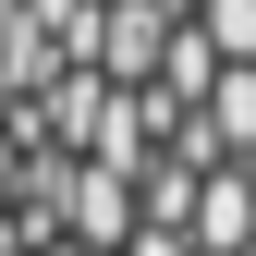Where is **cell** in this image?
I'll return each mask as SVG.
<instances>
[{
    "instance_id": "obj_1",
    "label": "cell",
    "mask_w": 256,
    "mask_h": 256,
    "mask_svg": "<svg viewBox=\"0 0 256 256\" xmlns=\"http://www.w3.org/2000/svg\"><path fill=\"white\" fill-rule=\"evenodd\" d=\"M0 256H256V110H0Z\"/></svg>"
}]
</instances>
